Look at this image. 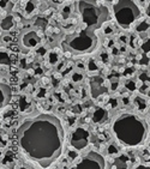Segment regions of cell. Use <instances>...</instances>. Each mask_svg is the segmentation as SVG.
I'll return each mask as SVG.
<instances>
[{
  "instance_id": "6da1fadb",
  "label": "cell",
  "mask_w": 150,
  "mask_h": 169,
  "mask_svg": "<svg viewBox=\"0 0 150 169\" xmlns=\"http://www.w3.org/2000/svg\"><path fill=\"white\" fill-rule=\"evenodd\" d=\"M17 135L23 151L43 168L49 167L63 152L65 133L54 115L41 114L25 120Z\"/></svg>"
},
{
  "instance_id": "7a4b0ae2",
  "label": "cell",
  "mask_w": 150,
  "mask_h": 169,
  "mask_svg": "<svg viewBox=\"0 0 150 169\" xmlns=\"http://www.w3.org/2000/svg\"><path fill=\"white\" fill-rule=\"evenodd\" d=\"M77 7L82 16L84 28L73 36H67L63 42V46L81 54L91 53L97 47L99 42L96 30H99L109 18V11L96 0H79Z\"/></svg>"
},
{
  "instance_id": "3957f363",
  "label": "cell",
  "mask_w": 150,
  "mask_h": 169,
  "mask_svg": "<svg viewBox=\"0 0 150 169\" xmlns=\"http://www.w3.org/2000/svg\"><path fill=\"white\" fill-rule=\"evenodd\" d=\"M113 132L117 139L125 146H137L147 138L148 123L135 114H122L114 121Z\"/></svg>"
},
{
  "instance_id": "277c9868",
  "label": "cell",
  "mask_w": 150,
  "mask_h": 169,
  "mask_svg": "<svg viewBox=\"0 0 150 169\" xmlns=\"http://www.w3.org/2000/svg\"><path fill=\"white\" fill-rule=\"evenodd\" d=\"M113 11L118 24L125 29L135 23L140 16L139 7L132 0H118L113 6Z\"/></svg>"
},
{
  "instance_id": "5b68a950",
  "label": "cell",
  "mask_w": 150,
  "mask_h": 169,
  "mask_svg": "<svg viewBox=\"0 0 150 169\" xmlns=\"http://www.w3.org/2000/svg\"><path fill=\"white\" fill-rule=\"evenodd\" d=\"M106 167V162L102 155H100L99 152H95V151H90L88 152L78 164H76V168L78 169H89V168H94V169H103Z\"/></svg>"
},
{
  "instance_id": "8992f818",
  "label": "cell",
  "mask_w": 150,
  "mask_h": 169,
  "mask_svg": "<svg viewBox=\"0 0 150 169\" xmlns=\"http://www.w3.org/2000/svg\"><path fill=\"white\" fill-rule=\"evenodd\" d=\"M70 143L76 150H83L89 143V132L83 127H78L72 133Z\"/></svg>"
},
{
  "instance_id": "52a82bcc",
  "label": "cell",
  "mask_w": 150,
  "mask_h": 169,
  "mask_svg": "<svg viewBox=\"0 0 150 169\" xmlns=\"http://www.w3.org/2000/svg\"><path fill=\"white\" fill-rule=\"evenodd\" d=\"M90 90L93 97H99L102 94L108 91V86L106 85V81L100 76H94L90 79Z\"/></svg>"
},
{
  "instance_id": "ba28073f",
  "label": "cell",
  "mask_w": 150,
  "mask_h": 169,
  "mask_svg": "<svg viewBox=\"0 0 150 169\" xmlns=\"http://www.w3.org/2000/svg\"><path fill=\"white\" fill-rule=\"evenodd\" d=\"M132 163H133V159L131 158L130 154H124L119 156L115 161H114L112 168L114 169H126V168H131Z\"/></svg>"
},
{
  "instance_id": "9c48e42d",
  "label": "cell",
  "mask_w": 150,
  "mask_h": 169,
  "mask_svg": "<svg viewBox=\"0 0 150 169\" xmlns=\"http://www.w3.org/2000/svg\"><path fill=\"white\" fill-rule=\"evenodd\" d=\"M40 43V37L35 31H29L23 35V44L28 48H34Z\"/></svg>"
},
{
  "instance_id": "30bf717a",
  "label": "cell",
  "mask_w": 150,
  "mask_h": 169,
  "mask_svg": "<svg viewBox=\"0 0 150 169\" xmlns=\"http://www.w3.org/2000/svg\"><path fill=\"white\" fill-rule=\"evenodd\" d=\"M0 91H1V101H0V106L1 108L7 106V103L10 102L11 96H12V90L11 88L6 85V84H1V88H0Z\"/></svg>"
},
{
  "instance_id": "8fae6325",
  "label": "cell",
  "mask_w": 150,
  "mask_h": 169,
  "mask_svg": "<svg viewBox=\"0 0 150 169\" xmlns=\"http://www.w3.org/2000/svg\"><path fill=\"white\" fill-rule=\"evenodd\" d=\"M107 119V112L103 108H97L93 114V121L95 123H101Z\"/></svg>"
},
{
  "instance_id": "7c38bea8",
  "label": "cell",
  "mask_w": 150,
  "mask_h": 169,
  "mask_svg": "<svg viewBox=\"0 0 150 169\" xmlns=\"http://www.w3.org/2000/svg\"><path fill=\"white\" fill-rule=\"evenodd\" d=\"M13 26V17L7 16L6 18L1 21V29L3 30H10Z\"/></svg>"
},
{
  "instance_id": "4fadbf2b",
  "label": "cell",
  "mask_w": 150,
  "mask_h": 169,
  "mask_svg": "<svg viewBox=\"0 0 150 169\" xmlns=\"http://www.w3.org/2000/svg\"><path fill=\"white\" fill-rule=\"evenodd\" d=\"M135 104H136L137 108L139 110H142V112L147 108V102H145V100L142 99V97H139V96H137L136 99H135Z\"/></svg>"
},
{
  "instance_id": "5bb4252c",
  "label": "cell",
  "mask_w": 150,
  "mask_h": 169,
  "mask_svg": "<svg viewBox=\"0 0 150 169\" xmlns=\"http://www.w3.org/2000/svg\"><path fill=\"white\" fill-rule=\"evenodd\" d=\"M29 106H30V103L26 101V97L25 96H22L21 97V101H19V108H21V110H26Z\"/></svg>"
},
{
  "instance_id": "9a60e30c",
  "label": "cell",
  "mask_w": 150,
  "mask_h": 169,
  "mask_svg": "<svg viewBox=\"0 0 150 169\" xmlns=\"http://www.w3.org/2000/svg\"><path fill=\"white\" fill-rule=\"evenodd\" d=\"M149 28H150L149 23H147V21H143L140 24H138V25H137V31H139V32H143V31L148 30Z\"/></svg>"
},
{
  "instance_id": "2e32d148",
  "label": "cell",
  "mask_w": 150,
  "mask_h": 169,
  "mask_svg": "<svg viewBox=\"0 0 150 169\" xmlns=\"http://www.w3.org/2000/svg\"><path fill=\"white\" fill-rule=\"evenodd\" d=\"M107 151H108V154H109V155H115V154L119 152V148H118L117 144L112 143V144L108 145V150H107Z\"/></svg>"
},
{
  "instance_id": "e0dca14e",
  "label": "cell",
  "mask_w": 150,
  "mask_h": 169,
  "mask_svg": "<svg viewBox=\"0 0 150 169\" xmlns=\"http://www.w3.org/2000/svg\"><path fill=\"white\" fill-rule=\"evenodd\" d=\"M125 86H126L127 90H130V91H135L136 89H137V85H136V83H135L133 81H129V82H126Z\"/></svg>"
},
{
  "instance_id": "ac0fdd59",
  "label": "cell",
  "mask_w": 150,
  "mask_h": 169,
  "mask_svg": "<svg viewBox=\"0 0 150 169\" xmlns=\"http://www.w3.org/2000/svg\"><path fill=\"white\" fill-rule=\"evenodd\" d=\"M82 79H83V74H82V73H78V72H76V73H73V74H72V81H73L75 83L81 82Z\"/></svg>"
},
{
  "instance_id": "d6986e66",
  "label": "cell",
  "mask_w": 150,
  "mask_h": 169,
  "mask_svg": "<svg viewBox=\"0 0 150 169\" xmlns=\"http://www.w3.org/2000/svg\"><path fill=\"white\" fill-rule=\"evenodd\" d=\"M142 50H143L144 53L150 52V39H148V40L142 44Z\"/></svg>"
},
{
  "instance_id": "ffe728a7",
  "label": "cell",
  "mask_w": 150,
  "mask_h": 169,
  "mask_svg": "<svg viewBox=\"0 0 150 169\" xmlns=\"http://www.w3.org/2000/svg\"><path fill=\"white\" fill-rule=\"evenodd\" d=\"M88 68H89V71H96L97 70V66H96L95 61L93 59H90L89 61H88Z\"/></svg>"
},
{
  "instance_id": "44dd1931",
  "label": "cell",
  "mask_w": 150,
  "mask_h": 169,
  "mask_svg": "<svg viewBox=\"0 0 150 169\" xmlns=\"http://www.w3.org/2000/svg\"><path fill=\"white\" fill-rule=\"evenodd\" d=\"M49 63L50 64H57L58 63V54L57 53H50L49 54Z\"/></svg>"
},
{
  "instance_id": "7402d4cb",
  "label": "cell",
  "mask_w": 150,
  "mask_h": 169,
  "mask_svg": "<svg viewBox=\"0 0 150 169\" xmlns=\"http://www.w3.org/2000/svg\"><path fill=\"white\" fill-rule=\"evenodd\" d=\"M10 63V59H8V55L6 54L5 52H1V64L3 65H6Z\"/></svg>"
},
{
  "instance_id": "603a6c76",
  "label": "cell",
  "mask_w": 150,
  "mask_h": 169,
  "mask_svg": "<svg viewBox=\"0 0 150 169\" xmlns=\"http://www.w3.org/2000/svg\"><path fill=\"white\" fill-rule=\"evenodd\" d=\"M7 143V135L5 132H1V146H5Z\"/></svg>"
},
{
  "instance_id": "cb8c5ba5",
  "label": "cell",
  "mask_w": 150,
  "mask_h": 169,
  "mask_svg": "<svg viewBox=\"0 0 150 169\" xmlns=\"http://www.w3.org/2000/svg\"><path fill=\"white\" fill-rule=\"evenodd\" d=\"M32 10H34V4L30 1V3H28V5H26V12L30 13Z\"/></svg>"
},
{
  "instance_id": "d4e9b609",
  "label": "cell",
  "mask_w": 150,
  "mask_h": 169,
  "mask_svg": "<svg viewBox=\"0 0 150 169\" xmlns=\"http://www.w3.org/2000/svg\"><path fill=\"white\" fill-rule=\"evenodd\" d=\"M76 157H77V152H76V151H68V158L73 159Z\"/></svg>"
},
{
  "instance_id": "484cf974",
  "label": "cell",
  "mask_w": 150,
  "mask_h": 169,
  "mask_svg": "<svg viewBox=\"0 0 150 169\" xmlns=\"http://www.w3.org/2000/svg\"><path fill=\"white\" fill-rule=\"evenodd\" d=\"M132 72H133V68H127V70L125 71V72H124V76H127V77H129Z\"/></svg>"
},
{
  "instance_id": "4316f807",
  "label": "cell",
  "mask_w": 150,
  "mask_h": 169,
  "mask_svg": "<svg viewBox=\"0 0 150 169\" xmlns=\"http://www.w3.org/2000/svg\"><path fill=\"white\" fill-rule=\"evenodd\" d=\"M112 32H113V30H112L111 26H107V28L104 29V34H106V35H109V34H112Z\"/></svg>"
},
{
  "instance_id": "83f0119b",
  "label": "cell",
  "mask_w": 150,
  "mask_h": 169,
  "mask_svg": "<svg viewBox=\"0 0 150 169\" xmlns=\"http://www.w3.org/2000/svg\"><path fill=\"white\" fill-rule=\"evenodd\" d=\"M129 102H130V100H129V97H127V96H124V97H122V103H124L125 106L129 104Z\"/></svg>"
},
{
  "instance_id": "f1b7e54d",
  "label": "cell",
  "mask_w": 150,
  "mask_h": 169,
  "mask_svg": "<svg viewBox=\"0 0 150 169\" xmlns=\"http://www.w3.org/2000/svg\"><path fill=\"white\" fill-rule=\"evenodd\" d=\"M6 5H7V0H1V1H0V6H1V8H5Z\"/></svg>"
},
{
  "instance_id": "f546056e",
  "label": "cell",
  "mask_w": 150,
  "mask_h": 169,
  "mask_svg": "<svg viewBox=\"0 0 150 169\" xmlns=\"http://www.w3.org/2000/svg\"><path fill=\"white\" fill-rule=\"evenodd\" d=\"M101 58H102V61H103V63H107V61H108V57H107V54H104V53H103V54L101 55Z\"/></svg>"
},
{
  "instance_id": "4dcf8cb0",
  "label": "cell",
  "mask_w": 150,
  "mask_h": 169,
  "mask_svg": "<svg viewBox=\"0 0 150 169\" xmlns=\"http://www.w3.org/2000/svg\"><path fill=\"white\" fill-rule=\"evenodd\" d=\"M117 86H118V81H117V82H113V83H112V90H115Z\"/></svg>"
},
{
  "instance_id": "1f68e13d",
  "label": "cell",
  "mask_w": 150,
  "mask_h": 169,
  "mask_svg": "<svg viewBox=\"0 0 150 169\" xmlns=\"http://www.w3.org/2000/svg\"><path fill=\"white\" fill-rule=\"evenodd\" d=\"M70 11H71V7H70V6H65V7H64V12H65V13H68Z\"/></svg>"
},
{
  "instance_id": "d6a6232c",
  "label": "cell",
  "mask_w": 150,
  "mask_h": 169,
  "mask_svg": "<svg viewBox=\"0 0 150 169\" xmlns=\"http://www.w3.org/2000/svg\"><path fill=\"white\" fill-rule=\"evenodd\" d=\"M149 63V59L147 58V59H142V60H140V64H142V65H144V64H148Z\"/></svg>"
},
{
  "instance_id": "836d02e7",
  "label": "cell",
  "mask_w": 150,
  "mask_h": 169,
  "mask_svg": "<svg viewBox=\"0 0 150 169\" xmlns=\"http://www.w3.org/2000/svg\"><path fill=\"white\" fill-rule=\"evenodd\" d=\"M77 67L82 68V70H83V68H85V67H84V64H83V63H78V64H77Z\"/></svg>"
},
{
  "instance_id": "e575fe53",
  "label": "cell",
  "mask_w": 150,
  "mask_h": 169,
  "mask_svg": "<svg viewBox=\"0 0 150 169\" xmlns=\"http://www.w3.org/2000/svg\"><path fill=\"white\" fill-rule=\"evenodd\" d=\"M143 155H144V156H147V157H148L149 155H150V154H149V150H148V149L143 150Z\"/></svg>"
},
{
  "instance_id": "d590c367",
  "label": "cell",
  "mask_w": 150,
  "mask_h": 169,
  "mask_svg": "<svg viewBox=\"0 0 150 169\" xmlns=\"http://www.w3.org/2000/svg\"><path fill=\"white\" fill-rule=\"evenodd\" d=\"M45 92H46V91H45V89H42V90L39 92V97H43L42 95H45Z\"/></svg>"
},
{
  "instance_id": "8d00e7d4",
  "label": "cell",
  "mask_w": 150,
  "mask_h": 169,
  "mask_svg": "<svg viewBox=\"0 0 150 169\" xmlns=\"http://www.w3.org/2000/svg\"><path fill=\"white\" fill-rule=\"evenodd\" d=\"M147 14H148V17H150V3L148 5V7H147Z\"/></svg>"
},
{
  "instance_id": "74e56055",
  "label": "cell",
  "mask_w": 150,
  "mask_h": 169,
  "mask_svg": "<svg viewBox=\"0 0 150 169\" xmlns=\"http://www.w3.org/2000/svg\"><path fill=\"white\" fill-rule=\"evenodd\" d=\"M37 53H39V54H45V48L39 49V50H37Z\"/></svg>"
},
{
  "instance_id": "f35d334b",
  "label": "cell",
  "mask_w": 150,
  "mask_h": 169,
  "mask_svg": "<svg viewBox=\"0 0 150 169\" xmlns=\"http://www.w3.org/2000/svg\"><path fill=\"white\" fill-rule=\"evenodd\" d=\"M120 39H121V41H122V42H126V37H125V36H121Z\"/></svg>"
},
{
  "instance_id": "ab89813d",
  "label": "cell",
  "mask_w": 150,
  "mask_h": 169,
  "mask_svg": "<svg viewBox=\"0 0 150 169\" xmlns=\"http://www.w3.org/2000/svg\"><path fill=\"white\" fill-rule=\"evenodd\" d=\"M54 1H55V3H61L63 0H54Z\"/></svg>"
},
{
  "instance_id": "60d3db41",
  "label": "cell",
  "mask_w": 150,
  "mask_h": 169,
  "mask_svg": "<svg viewBox=\"0 0 150 169\" xmlns=\"http://www.w3.org/2000/svg\"><path fill=\"white\" fill-rule=\"evenodd\" d=\"M138 1H140V3H144V1H145V0H138Z\"/></svg>"
},
{
  "instance_id": "b9f144b4",
  "label": "cell",
  "mask_w": 150,
  "mask_h": 169,
  "mask_svg": "<svg viewBox=\"0 0 150 169\" xmlns=\"http://www.w3.org/2000/svg\"><path fill=\"white\" fill-rule=\"evenodd\" d=\"M107 1H112V0H107Z\"/></svg>"
},
{
  "instance_id": "7bdbcfd3",
  "label": "cell",
  "mask_w": 150,
  "mask_h": 169,
  "mask_svg": "<svg viewBox=\"0 0 150 169\" xmlns=\"http://www.w3.org/2000/svg\"><path fill=\"white\" fill-rule=\"evenodd\" d=\"M149 96H150V92H149Z\"/></svg>"
}]
</instances>
